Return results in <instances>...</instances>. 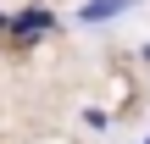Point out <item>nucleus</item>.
Listing matches in <instances>:
<instances>
[{
  "mask_svg": "<svg viewBox=\"0 0 150 144\" xmlns=\"http://www.w3.org/2000/svg\"><path fill=\"white\" fill-rule=\"evenodd\" d=\"M83 128H111V117H106L100 105H89V111H83Z\"/></svg>",
  "mask_w": 150,
  "mask_h": 144,
  "instance_id": "3",
  "label": "nucleus"
},
{
  "mask_svg": "<svg viewBox=\"0 0 150 144\" xmlns=\"http://www.w3.org/2000/svg\"><path fill=\"white\" fill-rule=\"evenodd\" d=\"M134 6H139V0H83V6H78V22H83V28H100V22H117V17L134 11Z\"/></svg>",
  "mask_w": 150,
  "mask_h": 144,
  "instance_id": "2",
  "label": "nucleus"
},
{
  "mask_svg": "<svg viewBox=\"0 0 150 144\" xmlns=\"http://www.w3.org/2000/svg\"><path fill=\"white\" fill-rule=\"evenodd\" d=\"M0 28H6V11H0Z\"/></svg>",
  "mask_w": 150,
  "mask_h": 144,
  "instance_id": "5",
  "label": "nucleus"
},
{
  "mask_svg": "<svg viewBox=\"0 0 150 144\" xmlns=\"http://www.w3.org/2000/svg\"><path fill=\"white\" fill-rule=\"evenodd\" d=\"M145 67H150V44H145Z\"/></svg>",
  "mask_w": 150,
  "mask_h": 144,
  "instance_id": "4",
  "label": "nucleus"
},
{
  "mask_svg": "<svg viewBox=\"0 0 150 144\" xmlns=\"http://www.w3.org/2000/svg\"><path fill=\"white\" fill-rule=\"evenodd\" d=\"M50 28H56V11H50V6H39V0L6 17V33H11L17 44H28V39H39V33H50Z\"/></svg>",
  "mask_w": 150,
  "mask_h": 144,
  "instance_id": "1",
  "label": "nucleus"
},
{
  "mask_svg": "<svg viewBox=\"0 0 150 144\" xmlns=\"http://www.w3.org/2000/svg\"><path fill=\"white\" fill-rule=\"evenodd\" d=\"M139 144H150V139H139Z\"/></svg>",
  "mask_w": 150,
  "mask_h": 144,
  "instance_id": "6",
  "label": "nucleus"
}]
</instances>
